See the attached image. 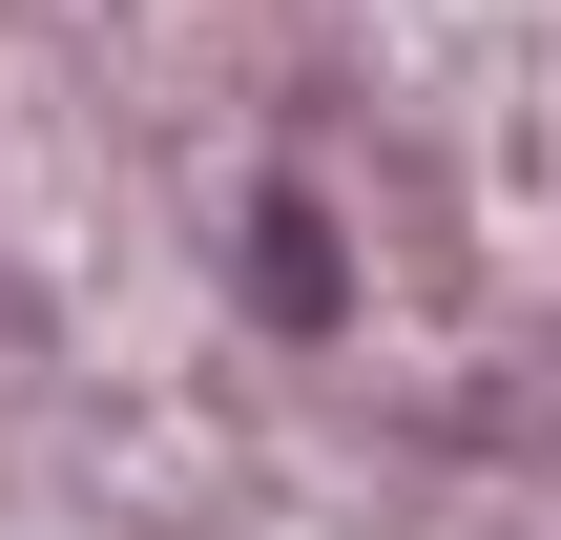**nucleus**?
Returning <instances> with one entry per match:
<instances>
[{"label":"nucleus","instance_id":"obj_1","mask_svg":"<svg viewBox=\"0 0 561 540\" xmlns=\"http://www.w3.org/2000/svg\"><path fill=\"white\" fill-rule=\"evenodd\" d=\"M250 250H271V271H250V291H271V312H333V229H312V208H271V229H250Z\"/></svg>","mask_w":561,"mask_h":540}]
</instances>
